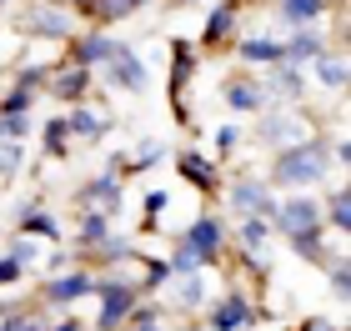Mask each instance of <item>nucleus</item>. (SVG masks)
Segmentation results:
<instances>
[{
    "mask_svg": "<svg viewBox=\"0 0 351 331\" xmlns=\"http://www.w3.org/2000/svg\"><path fill=\"white\" fill-rule=\"evenodd\" d=\"M171 156H176V146H171L166 136H141L131 151H116V156H110V171L131 181V176H141V171H151V166L171 161Z\"/></svg>",
    "mask_w": 351,
    "mask_h": 331,
    "instance_id": "15",
    "label": "nucleus"
},
{
    "mask_svg": "<svg viewBox=\"0 0 351 331\" xmlns=\"http://www.w3.org/2000/svg\"><path fill=\"white\" fill-rule=\"evenodd\" d=\"M271 15H281L286 30H301V25H322L331 15V5H326V0H276Z\"/></svg>",
    "mask_w": 351,
    "mask_h": 331,
    "instance_id": "28",
    "label": "nucleus"
},
{
    "mask_svg": "<svg viewBox=\"0 0 351 331\" xmlns=\"http://www.w3.org/2000/svg\"><path fill=\"white\" fill-rule=\"evenodd\" d=\"M95 331H121L125 321H131V311H136V302H141V296H146V291H141L136 286V281H125V276H95Z\"/></svg>",
    "mask_w": 351,
    "mask_h": 331,
    "instance_id": "3",
    "label": "nucleus"
},
{
    "mask_svg": "<svg viewBox=\"0 0 351 331\" xmlns=\"http://www.w3.org/2000/svg\"><path fill=\"white\" fill-rule=\"evenodd\" d=\"M90 291H95V271L81 266V261H75L71 271H60V276H40V302L51 311H75L81 302H90Z\"/></svg>",
    "mask_w": 351,
    "mask_h": 331,
    "instance_id": "9",
    "label": "nucleus"
},
{
    "mask_svg": "<svg viewBox=\"0 0 351 331\" xmlns=\"http://www.w3.org/2000/svg\"><path fill=\"white\" fill-rule=\"evenodd\" d=\"M296 331H341V326H337V321H326V317H306Z\"/></svg>",
    "mask_w": 351,
    "mask_h": 331,
    "instance_id": "47",
    "label": "nucleus"
},
{
    "mask_svg": "<svg viewBox=\"0 0 351 331\" xmlns=\"http://www.w3.org/2000/svg\"><path fill=\"white\" fill-rule=\"evenodd\" d=\"M251 321H256V302H251L246 286H226L206 306V326L211 331H251Z\"/></svg>",
    "mask_w": 351,
    "mask_h": 331,
    "instance_id": "11",
    "label": "nucleus"
},
{
    "mask_svg": "<svg viewBox=\"0 0 351 331\" xmlns=\"http://www.w3.org/2000/svg\"><path fill=\"white\" fill-rule=\"evenodd\" d=\"M0 331H45V317H36L30 306H15L10 317H0Z\"/></svg>",
    "mask_w": 351,
    "mask_h": 331,
    "instance_id": "42",
    "label": "nucleus"
},
{
    "mask_svg": "<svg viewBox=\"0 0 351 331\" xmlns=\"http://www.w3.org/2000/svg\"><path fill=\"white\" fill-rule=\"evenodd\" d=\"M10 5H15V0H0V10H10Z\"/></svg>",
    "mask_w": 351,
    "mask_h": 331,
    "instance_id": "51",
    "label": "nucleus"
},
{
    "mask_svg": "<svg viewBox=\"0 0 351 331\" xmlns=\"http://www.w3.org/2000/svg\"><path fill=\"white\" fill-rule=\"evenodd\" d=\"M15 30L30 40H51V45H71L75 36V15L66 5H45V0H30V5L15 15Z\"/></svg>",
    "mask_w": 351,
    "mask_h": 331,
    "instance_id": "6",
    "label": "nucleus"
},
{
    "mask_svg": "<svg viewBox=\"0 0 351 331\" xmlns=\"http://www.w3.org/2000/svg\"><path fill=\"white\" fill-rule=\"evenodd\" d=\"M90 90H95V71H86V66H71V60H56L51 81H45V96H51V101H60V110H66V106H81V101H90Z\"/></svg>",
    "mask_w": 351,
    "mask_h": 331,
    "instance_id": "16",
    "label": "nucleus"
},
{
    "mask_svg": "<svg viewBox=\"0 0 351 331\" xmlns=\"http://www.w3.org/2000/svg\"><path fill=\"white\" fill-rule=\"evenodd\" d=\"M166 266H171V276H196V271H211V266H206V261H201V256H196V251H191V246H181V241L171 246Z\"/></svg>",
    "mask_w": 351,
    "mask_h": 331,
    "instance_id": "37",
    "label": "nucleus"
},
{
    "mask_svg": "<svg viewBox=\"0 0 351 331\" xmlns=\"http://www.w3.org/2000/svg\"><path fill=\"white\" fill-rule=\"evenodd\" d=\"M71 266H75L71 251L66 246H51V251H45V261H40V276H60V271H71Z\"/></svg>",
    "mask_w": 351,
    "mask_h": 331,
    "instance_id": "44",
    "label": "nucleus"
},
{
    "mask_svg": "<svg viewBox=\"0 0 351 331\" xmlns=\"http://www.w3.org/2000/svg\"><path fill=\"white\" fill-rule=\"evenodd\" d=\"M211 146H216L221 161H231V156L246 146V125H241V121H221L216 131H211Z\"/></svg>",
    "mask_w": 351,
    "mask_h": 331,
    "instance_id": "35",
    "label": "nucleus"
},
{
    "mask_svg": "<svg viewBox=\"0 0 351 331\" xmlns=\"http://www.w3.org/2000/svg\"><path fill=\"white\" fill-rule=\"evenodd\" d=\"M326 5H331V0H326Z\"/></svg>",
    "mask_w": 351,
    "mask_h": 331,
    "instance_id": "52",
    "label": "nucleus"
},
{
    "mask_svg": "<svg viewBox=\"0 0 351 331\" xmlns=\"http://www.w3.org/2000/svg\"><path fill=\"white\" fill-rule=\"evenodd\" d=\"M266 246H271V226L261 216L236 221V256H266Z\"/></svg>",
    "mask_w": 351,
    "mask_h": 331,
    "instance_id": "31",
    "label": "nucleus"
},
{
    "mask_svg": "<svg viewBox=\"0 0 351 331\" xmlns=\"http://www.w3.org/2000/svg\"><path fill=\"white\" fill-rule=\"evenodd\" d=\"M36 90H25V86H10L5 96H0V116H36Z\"/></svg>",
    "mask_w": 351,
    "mask_h": 331,
    "instance_id": "36",
    "label": "nucleus"
},
{
    "mask_svg": "<svg viewBox=\"0 0 351 331\" xmlns=\"http://www.w3.org/2000/svg\"><path fill=\"white\" fill-rule=\"evenodd\" d=\"M15 281H25V276H21V266H15L5 251H0V286H15Z\"/></svg>",
    "mask_w": 351,
    "mask_h": 331,
    "instance_id": "46",
    "label": "nucleus"
},
{
    "mask_svg": "<svg viewBox=\"0 0 351 331\" xmlns=\"http://www.w3.org/2000/svg\"><path fill=\"white\" fill-rule=\"evenodd\" d=\"M71 201H75L81 211H110V216H121L125 176H116V171H95V176H86V181L71 191Z\"/></svg>",
    "mask_w": 351,
    "mask_h": 331,
    "instance_id": "12",
    "label": "nucleus"
},
{
    "mask_svg": "<svg viewBox=\"0 0 351 331\" xmlns=\"http://www.w3.org/2000/svg\"><path fill=\"white\" fill-rule=\"evenodd\" d=\"M221 106L231 110V121H241V116H261V110H266L261 75H246V71L226 75V81H221Z\"/></svg>",
    "mask_w": 351,
    "mask_h": 331,
    "instance_id": "18",
    "label": "nucleus"
},
{
    "mask_svg": "<svg viewBox=\"0 0 351 331\" xmlns=\"http://www.w3.org/2000/svg\"><path fill=\"white\" fill-rule=\"evenodd\" d=\"M326 276H331V296H337V302H351V261H346V256L331 261Z\"/></svg>",
    "mask_w": 351,
    "mask_h": 331,
    "instance_id": "43",
    "label": "nucleus"
},
{
    "mask_svg": "<svg viewBox=\"0 0 351 331\" xmlns=\"http://www.w3.org/2000/svg\"><path fill=\"white\" fill-rule=\"evenodd\" d=\"M171 5H196V0H171Z\"/></svg>",
    "mask_w": 351,
    "mask_h": 331,
    "instance_id": "49",
    "label": "nucleus"
},
{
    "mask_svg": "<svg viewBox=\"0 0 351 331\" xmlns=\"http://www.w3.org/2000/svg\"><path fill=\"white\" fill-rule=\"evenodd\" d=\"M116 30H95V25H86V30H75L71 36V45H66V56L60 60H71V66H86V71H101L110 56H116Z\"/></svg>",
    "mask_w": 351,
    "mask_h": 331,
    "instance_id": "14",
    "label": "nucleus"
},
{
    "mask_svg": "<svg viewBox=\"0 0 351 331\" xmlns=\"http://www.w3.org/2000/svg\"><path fill=\"white\" fill-rule=\"evenodd\" d=\"M166 281H171L166 256H141V291H161Z\"/></svg>",
    "mask_w": 351,
    "mask_h": 331,
    "instance_id": "39",
    "label": "nucleus"
},
{
    "mask_svg": "<svg viewBox=\"0 0 351 331\" xmlns=\"http://www.w3.org/2000/svg\"><path fill=\"white\" fill-rule=\"evenodd\" d=\"M60 121H66L71 140H86V146H101L110 136V110H106V90H90V101L81 106H66L60 110Z\"/></svg>",
    "mask_w": 351,
    "mask_h": 331,
    "instance_id": "10",
    "label": "nucleus"
},
{
    "mask_svg": "<svg viewBox=\"0 0 351 331\" xmlns=\"http://www.w3.org/2000/svg\"><path fill=\"white\" fill-rule=\"evenodd\" d=\"M271 236H281V241H291V236H306L322 226V196L316 191H286L271 201V216H266Z\"/></svg>",
    "mask_w": 351,
    "mask_h": 331,
    "instance_id": "4",
    "label": "nucleus"
},
{
    "mask_svg": "<svg viewBox=\"0 0 351 331\" xmlns=\"http://www.w3.org/2000/svg\"><path fill=\"white\" fill-rule=\"evenodd\" d=\"M181 246H191L206 266H221V256H226V246H231V231H226V221H221L216 211H196L181 226V236H176Z\"/></svg>",
    "mask_w": 351,
    "mask_h": 331,
    "instance_id": "8",
    "label": "nucleus"
},
{
    "mask_svg": "<svg viewBox=\"0 0 351 331\" xmlns=\"http://www.w3.org/2000/svg\"><path fill=\"white\" fill-rule=\"evenodd\" d=\"M45 5H66V0H45ZM66 10H71V5H66Z\"/></svg>",
    "mask_w": 351,
    "mask_h": 331,
    "instance_id": "50",
    "label": "nucleus"
},
{
    "mask_svg": "<svg viewBox=\"0 0 351 331\" xmlns=\"http://www.w3.org/2000/svg\"><path fill=\"white\" fill-rule=\"evenodd\" d=\"M171 161H176V176H181L191 191H201V196H221V166H216L206 151L181 146V151L171 156Z\"/></svg>",
    "mask_w": 351,
    "mask_h": 331,
    "instance_id": "17",
    "label": "nucleus"
},
{
    "mask_svg": "<svg viewBox=\"0 0 351 331\" xmlns=\"http://www.w3.org/2000/svg\"><path fill=\"white\" fill-rule=\"evenodd\" d=\"M261 90H266V106H306V101H311L306 71H301V66H286V60L261 75Z\"/></svg>",
    "mask_w": 351,
    "mask_h": 331,
    "instance_id": "13",
    "label": "nucleus"
},
{
    "mask_svg": "<svg viewBox=\"0 0 351 331\" xmlns=\"http://www.w3.org/2000/svg\"><path fill=\"white\" fill-rule=\"evenodd\" d=\"M30 136H36V116H0V140H15V146H25Z\"/></svg>",
    "mask_w": 351,
    "mask_h": 331,
    "instance_id": "40",
    "label": "nucleus"
},
{
    "mask_svg": "<svg viewBox=\"0 0 351 331\" xmlns=\"http://www.w3.org/2000/svg\"><path fill=\"white\" fill-rule=\"evenodd\" d=\"M171 206V191H161V186H156V191H146V201H141V231H161V211Z\"/></svg>",
    "mask_w": 351,
    "mask_h": 331,
    "instance_id": "38",
    "label": "nucleus"
},
{
    "mask_svg": "<svg viewBox=\"0 0 351 331\" xmlns=\"http://www.w3.org/2000/svg\"><path fill=\"white\" fill-rule=\"evenodd\" d=\"M316 131L322 125L311 121L306 106H266L256 116V146L261 151H286V146H296V140H306Z\"/></svg>",
    "mask_w": 351,
    "mask_h": 331,
    "instance_id": "2",
    "label": "nucleus"
},
{
    "mask_svg": "<svg viewBox=\"0 0 351 331\" xmlns=\"http://www.w3.org/2000/svg\"><path fill=\"white\" fill-rule=\"evenodd\" d=\"M131 5H136V10H146V5H156V0H131Z\"/></svg>",
    "mask_w": 351,
    "mask_h": 331,
    "instance_id": "48",
    "label": "nucleus"
},
{
    "mask_svg": "<svg viewBox=\"0 0 351 331\" xmlns=\"http://www.w3.org/2000/svg\"><path fill=\"white\" fill-rule=\"evenodd\" d=\"M231 51H236V60L241 66H251V71H271V66H281V36H236L231 40Z\"/></svg>",
    "mask_w": 351,
    "mask_h": 331,
    "instance_id": "25",
    "label": "nucleus"
},
{
    "mask_svg": "<svg viewBox=\"0 0 351 331\" xmlns=\"http://www.w3.org/2000/svg\"><path fill=\"white\" fill-rule=\"evenodd\" d=\"M95 75H101V86L116 90V96H146L151 90V71H146V60L136 56L131 40H116V56H110Z\"/></svg>",
    "mask_w": 351,
    "mask_h": 331,
    "instance_id": "5",
    "label": "nucleus"
},
{
    "mask_svg": "<svg viewBox=\"0 0 351 331\" xmlns=\"http://www.w3.org/2000/svg\"><path fill=\"white\" fill-rule=\"evenodd\" d=\"M196 66H201V60H196V45L176 40V60H171V106H176V116H181V121H191L181 96H186V81L196 75Z\"/></svg>",
    "mask_w": 351,
    "mask_h": 331,
    "instance_id": "27",
    "label": "nucleus"
},
{
    "mask_svg": "<svg viewBox=\"0 0 351 331\" xmlns=\"http://www.w3.org/2000/svg\"><path fill=\"white\" fill-rule=\"evenodd\" d=\"M45 331H86V321L75 311H60V321H45Z\"/></svg>",
    "mask_w": 351,
    "mask_h": 331,
    "instance_id": "45",
    "label": "nucleus"
},
{
    "mask_svg": "<svg viewBox=\"0 0 351 331\" xmlns=\"http://www.w3.org/2000/svg\"><path fill=\"white\" fill-rule=\"evenodd\" d=\"M40 151L51 156V161H66V156H71V131H66V121H60V116H51L40 125Z\"/></svg>",
    "mask_w": 351,
    "mask_h": 331,
    "instance_id": "34",
    "label": "nucleus"
},
{
    "mask_svg": "<svg viewBox=\"0 0 351 331\" xmlns=\"http://www.w3.org/2000/svg\"><path fill=\"white\" fill-rule=\"evenodd\" d=\"M116 236V216L110 211H81L75 216V261H86L90 251H101Z\"/></svg>",
    "mask_w": 351,
    "mask_h": 331,
    "instance_id": "23",
    "label": "nucleus"
},
{
    "mask_svg": "<svg viewBox=\"0 0 351 331\" xmlns=\"http://www.w3.org/2000/svg\"><path fill=\"white\" fill-rule=\"evenodd\" d=\"M15 231H21V236H36V241H45V246H60V241H66L56 211L45 206L40 196H25L21 206H15Z\"/></svg>",
    "mask_w": 351,
    "mask_h": 331,
    "instance_id": "20",
    "label": "nucleus"
},
{
    "mask_svg": "<svg viewBox=\"0 0 351 331\" xmlns=\"http://www.w3.org/2000/svg\"><path fill=\"white\" fill-rule=\"evenodd\" d=\"M25 166V146H15V140H0V181H15Z\"/></svg>",
    "mask_w": 351,
    "mask_h": 331,
    "instance_id": "41",
    "label": "nucleus"
},
{
    "mask_svg": "<svg viewBox=\"0 0 351 331\" xmlns=\"http://www.w3.org/2000/svg\"><path fill=\"white\" fill-rule=\"evenodd\" d=\"M51 71H56V60H21L10 75L15 81L10 86H25V90H36V96H45V81H51Z\"/></svg>",
    "mask_w": 351,
    "mask_h": 331,
    "instance_id": "33",
    "label": "nucleus"
},
{
    "mask_svg": "<svg viewBox=\"0 0 351 331\" xmlns=\"http://www.w3.org/2000/svg\"><path fill=\"white\" fill-rule=\"evenodd\" d=\"M261 176H266V186L276 196H286V191H322V186L337 176L326 136L316 131V136L296 140V146H286V151H271V166L261 171Z\"/></svg>",
    "mask_w": 351,
    "mask_h": 331,
    "instance_id": "1",
    "label": "nucleus"
},
{
    "mask_svg": "<svg viewBox=\"0 0 351 331\" xmlns=\"http://www.w3.org/2000/svg\"><path fill=\"white\" fill-rule=\"evenodd\" d=\"M121 331H186V326H181V321H171L166 302H146V296H141L136 311H131V321H125Z\"/></svg>",
    "mask_w": 351,
    "mask_h": 331,
    "instance_id": "29",
    "label": "nucleus"
},
{
    "mask_svg": "<svg viewBox=\"0 0 351 331\" xmlns=\"http://www.w3.org/2000/svg\"><path fill=\"white\" fill-rule=\"evenodd\" d=\"M45 251H51L45 241H36V236H21V231H15L10 241H5V256H10L15 266H21V276H40V261H45Z\"/></svg>",
    "mask_w": 351,
    "mask_h": 331,
    "instance_id": "30",
    "label": "nucleus"
},
{
    "mask_svg": "<svg viewBox=\"0 0 351 331\" xmlns=\"http://www.w3.org/2000/svg\"><path fill=\"white\" fill-rule=\"evenodd\" d=\"M131 15H136V5H131V0H95V5H90V15H86V21H90L95 30H110V25H121V21H131Z\"/></svg>",
    "mask_w": 351,
    "mask_h": 331,
    "instance_id": "32",
    "label": "nucleus"
},
{
    "mask_svg": "<svg viewBox=\"0 0 351 331\" xmlns=\"http://www.w3.org/2000/svg\"><path fill=\"white\" fill-rule=\"evenodd\" d=\"M331 51V30L326 21L322 25H301V30H281V56H286V66H301L306 71L316 56H326Z\"/></svg>",
    "mask_w": 351,
    "mask_h": 331,
    "instance_id": "19",
    "label": "nucleus"
},
{
    "mask_svg": "<svg viewBox=\"0 0 351 331\" xmlns=\"http://www.w3.org/2000/svg\"><path fill=\"white\" fill-rule=\"evenodd\" d=\"M316 196H322V226L346 236L351 231V186L346 181H326Z\"/></svg>",
    "mask_w": 351,
    "mask_h": 331,
    "instance_id": "26",
    "label": "nucleus"
},
{
    "mask_svg": "<svg viewBox=\"0 0 351 331\" xmlns=\"http://www.w3.org/2000/svg\"><path fill=\"white\" fill-rule=\"evenodd\" d=\"M221 196H226V206H231V216L241 221V216H271V201H276V191L266 186V176L261 171H236L231 181H221Z\"/></svg>",
    "mask_w": 351,
    "mask_h": 331,
    "instance_id": "7",
    "label": "nucleus"
},
{
    "mask_svg": "<svg viewBox=\"0 0 351 331\" xmlns=\"http://www.w3.org/2000/svg\"><path fill=\"white\" fill-rule=\"evenodd\" d=\"M306 81L316 86V90H326V96H346V51L341 45H331L326 56H316L311 66H306Z\"/></svg>",
    "mask_w": 351,
    "mask_h": 331,
    "instance_id": "24",
    "label": "nucleus"
},
{
    "mask_svg": "<svg viewBox=\"0 0 351 331\" xmlns=\"http://www.w3.org/2000/svg\"><path fill=\"white\" fill-rule=\"evenodd\" d=\"M171 302L166 311L171 317H196V311L211 306V271H196V276H171Z\"/></svg>",
    "mask_w": 351,
    "mask_h": 331,
    "instance_id": "22",
    "label": "nucleus"
},
{
    "mask_svg": "<svg viewBox=\"0 0 351 331\" xmlns=\"http://www.w3.org/2000/svg\"><path fill=\"white\" fill-rule=\"evenodd\" d=\"M241 21H246V0H216L211 15H206V25H201V45H206V51L231 45L236 30H241Z\"/></svg>",
    "mask_w": 351,
    "mask_h": 331,
    "instance_id": "21",
    "label": "nucleus"
}]
</instances>
